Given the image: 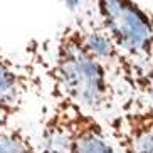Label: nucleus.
Listing matches in <instances>:
<instances>
[{
  "label": "nucleus",
  "instance_id": "nucleus-1",
  "mask_svg": "<svg viewBox=\"0 0 153 153\" xmlns=\"http://www.w3.org/2000/svg\"><path fill=\"white\" fill-rule=\"evenodd\" d=\"M49 76L52 79L51 88L103 123L133 98L88 51L76 20L56 37Z\"/></svg>",
  "mask_w": 153,
  "mask_h": 153
},
{
  "label": "nucleus",
  "instance_id": "nucleus-2",
  "mask_svg": "<svg viewBox=\"0 0 153 153\" xmlns=\"http://www.w3.org/2000/svg\"><path fill=\"white\" fill-rule=\"evenodd\" d=\"M39 148L41 153H118L106 125L54 88H51Z\"/></svg>",
  "mask_w": 153,
  "mask_h": 153
},
{
  "label": "nucleus",
  "instance_id": "nucleus-3",
  "mask_svg": "<svg viewBox=\"0 0 153 153\" xmlns=\"http://www.w3.org/2000/svg\"><path fill=\"white\" fill-rule=\"evenodd\" d=\"M93 7L121 56L136 94L153 56V12L130 0H101Z\"/></svg>",
  "mask_w": 153,
  "mask_h": 153
},
{
  "label": "nucleus",
  "instance_id": "nucleus-4",
  "mask_svg": "<svg viewBox=\"0 0 153 153\" xmlns=\"http://www.w3.org/2000/svg\"><path fill=\"white\" fill-rule=\"evenodd\" d=\"M118 153H153V104L133 96L104 123Z\"/></svg>",
  "mask_w": 153,
  "mask_h": 153
},
{
  "label": "nucleus",
  "instance_id": "nucleus-5",
  "mask_svg": "<svg viewBox=\"0 0 153 153\" xmlns=\"http://www.w3.org/2000/svg\"><path fill=\"white\" fill-rule=\"evenodd\" d=\"M34 86V69L0 47V128L12 126V121L22 113Z\"/></svg>",
  "mask_w": 153,
  "mask_h": 153
},
{
  "label": "nucleus",
  "instance_id": "nucleus-6",
  "mask_svg": "<svg viewBox=\"0 0 153 153\" xmlns=\"http://www.w3.org/2000/svg\"><path fill=\"white\" fill-rule=\"evenodd\" d=\"M76 22L79 25L82 41H84L88 51L103 64L104 69L109 72V76L114 79V82L121 89H125L131 96H136L135 89L131 86L128 71L125 68V62H123L111 36L108 34V30L104 29V25L99 20L94 7H89L81 17L76 19Z\"/></svg>",
  "mask_w": 153,
  "mask_h": 153
},
{
  "label": "nucleus",
  "instance_id": "nucleus-7",
  "mask_svg": "<svg viewBox=\"0 0 153 153\" xmlns=\"http://www.w3.org/2000/svg\"><path fill=\"white\" fill-rule=\"evenodd\" d=\"M0 153H41L39 145L22 126L0 128Z\"/></svg>",
  "mask_w": 153,
  "mask_h": 153
},
{
  "label": "nucleus",
  "instance_id": "nucleus-8",
  "mask_svg": "<svg viewBox=\"0 0 153 153\" xmlns=\"http://www.w3.org/2000/svg\"><path fill=\"white\" fill-rule=\"evenodd\" d=\"M136 96H141L143 99H146L148 103L153 104V56H152L150 66H148V69H146V72H145L143 79L140 82Z\"/></svg>",
  "mask_w": 153,
  "mask_h": 153
}]
</instances>
